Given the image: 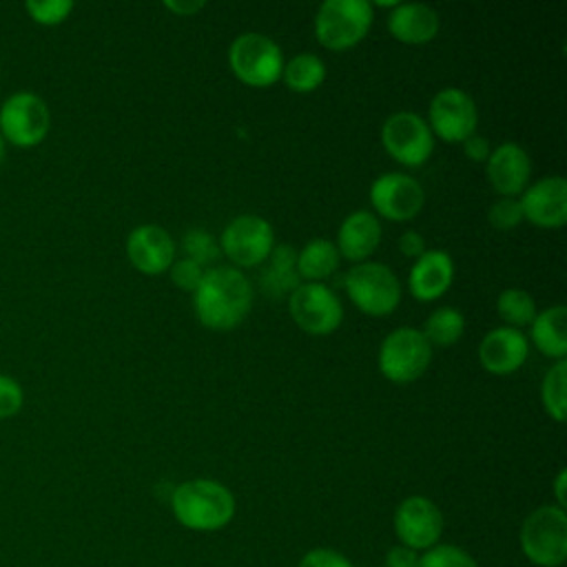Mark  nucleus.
Segmentation results:
<instances>
[{
	"mask_svg": "<svg viewBox=\"0 0 567 567\" xmlns=\"http://www.w3.org/2000/svg\"><path fill=\"white\" fill-rule=\"evenodd\" d=\"M299 567H352V563L343 554H339L334 549H323L321 547V549L308 551L301 558Z\"/></svg>",
	"mask_w": 567,
	"mask_h": 567,
	"instance_id": "nucleus-35",
	"label": "nucleus"
},
{
	"mask_svg": "<svg viewBox=\"0 0 567 567\" xmlns=\"http://www.w3.org/2000/svg\"><path fill=\"white\" fill-rule=\"evenodd\" d=\"M523 554L538 567H558L567 558V514L558 505L534 509L520 527Z\"/></svg>",
	"mask_w": 567,
	"mask_h": 567,
	"instance_id": "nucleus-5",
	"label": "nucleus"
},
{
	"mask_svg": "<svg viewBox=\"0 0 567 567\" xmlns=\"http://www.w3.org/2000/svg\"><path fill=\"white\" fill-rule=\"evenodd\" d=\"M193 308L206 328L233 330L252 308V286L235 266L206 268L193 290Z\"/></svg>",
	"mask_w": 567,
	"mask_h": 567,
	"instance_id": "nucleus-1",
	"label": "nucleus"
},
{
	"mask_svg": "<svg viewBox=\"0 0 567 567\" xmlns=\"http://www.w3.org/2000/svg\"><path fill=\"white\" fill-rule=\"evenodd\" d=\"M4 151H7V142H4V137L0 135V164H2V159H4Z\"/></svg>",
	"mask_w": 567,
	"mask_h": 567,
	"instance_id": "nucleus-41",
	"label": "nucleus"
},
{
	"mask_svg": "<svg viewBox=\"0 0 567 567\" xmlns=\"http://www.w3.org/2000/svg\"><path fill=\"white\" fill-rule=\"evenodd\" d=\"M73 7L75 4L71 0H27L24 2V11L29 13V18L44 27H55L64 22L73 11Z\"/></svg>",
	"mask_w": 567,
	"mask_h": 567,
	"instance_id": "nucleus-30",
	"label": "nucleus"
},
{
	"mask_svg": "<svg viewBox=\"0 0 567 567\" xmlns=\"http://www.w3.org/2000/svg\"><path fill=\"white\" fill-rule=\"evenodd\" d=\"M381 241V224L370 210L350 213L337 230V252L350 261H365Z\"/></svg>",
	"mask_w": 567,
	"mask_h": 567,
	"instance_id": "nucleus-20",
	"label": "nucleus"
},
{
	"mask_svg": "<svg viewBox=\"0 0 567 567\" xmlns=\"http://www.w3.org/2000/svg\"><path fill=\"white\" fill-rule=\"evenodd\" d=\"M24 405V390L20 381L0 372V419L16 416Z\"/></svg>",
	"mask_w": 567,
	"mask_h": 567,
	"instance_id": "nucleus-33",
	"label": "nucleus"
},
{
	"mask_svg": "<svg viewBox=\"0 0 567 567\" xmlns=\"http://www.w3.org/2000/svg\"><path fill=\"white\" fill-rule=\"evenodd\" d=\"M476 124L478 111L474 100L465 91L450 86L432 97L427 111V126L432 135L441 137L443 142L456 144L474 135Z\"/></svg>",
	"mask_w": 567,
	"mask_h": 567,
	"instance_id": "nucleus-12",
	"label": "nucleus"
},
{
	"mask_svg": "<svg viewBox=\"0 0 567 567\" xmlns=\"http://www.w3.org/2000/svg\"><path fill=\"white\" fill-rule=\"evenodd\" d=\"M529 354L527 337L516 328H494L478 343V361L489 374H512L516 372Z\"/></svg>",
	"mask_w": 567,
	"mask_h": 567,
	"instance_id": "nucleus-18",
	"label": "nucleus"
},
{
	"mask_svg": "<svg viewBox=\"0 0 567 567\" xmlns=\"http://www.w3.org/2000/svg\"><path fill=\"white\" fill-rule=\"evenodd\" d=\"M529 337L540 354L563 361L567 354V310H565V306H551V308L536 312V317L529 323Z\"/></svg>",
	"mask_w": 567,
	"mask_h": 567,
	"instance_id": "nucleus-22",
	"label": "nucleus"
},
{
	"mask_svg": "<svg viewBox=\"0 0 567 567\" xmlns=\"http://www.w3.org/2000/svg\"><path fill=\"white\" fill-rule=\"evenodd\" d=\"M416 567H478V565L461 547L436 545V547H430L423 556H419Z\"/></svg>",
	"mask_w": 567,
	"mask_h": 567,
	"instance_id": "nucleus-31",
	"label": "nucleus"
},
{
	"mask_svg": "<svg viewBox=\"0 0 567 567\" xmlns=\"http://www.w3.org/2000/svg\"><path fill=\"white\" fill-rule=\"evenodd\" d=\"M385 565L388 567H416L419 556L414 549H410L405 545H396L385 554Z\"/></svg>",
	"mask_w": 567,
	"mask_h": 567,
	"instance_id": "nucleus-38",
	"label": "nucleus"
},
{
	"mask_svg": "<svg viewBox=\"0 0 567 567\" xmlns=\"http://www.w3.org/2000/svg\"><path fill=\"white\" fill-rule=\"evenodd\" d=\"M432 361V346L416 328L392 330L379 348V370L392 383L416 381Z\"/></svg>",
	"mask_w": 567,
	"mask_h": 567,
	"instance_id": "nucleus-8",
	"label": "nucleus"
},
{
	"mask_svg": "<svg viewBox=\"0 0 567 567\" xmlns=\"http://www.w3.org/2000/svg\"><path fill=\"white\" fill-rule=\"evenodd\" d=\"M372 18L365 0H326L315 16V35L326 49L346 51L368 35Z\"/></svg>",
	"mask_w": 567,
	"mask_h": 567,
	"instance_id": "nucleus-4",
	"label": "nucleus"
},
{
	"mask_svg": "<svg viewBox=\"0 0 567 567\" xmlns=\"http://www.w3.org/2000/svg\"><path fill=\"white\" fill-rule=\"evenodd\" d=\"M339 268L337 246L328 239H310L297 252V275L306 281H317L330 277Z\"/></svg>",
	"mask_w": 567,
	"mask_h": 567,
	"instance_id": "nucleus-24",
	"label": "nucleus"
},
{
	"mask_svg": "<svg viewBox=\"0 0 567 567\" xmlns=\"http://www.w3.org/2000/svg\"><path fill=\"white\" fill-rule=\"evenodd\" d=\"M485 164L487 179L498 195L516 197L529 186L532 162L527 151L516 142H503L496 148H492Z\"/></svg>",
	"mask_w": 567,
	"mask_h": 567,
	"instance_id": "nucleus-17",
	"label": "nucleus"
},
{
	"mask_svg": "<svg viewBox=\"0 0 567 567\" xmlns=\"http://www.w3.org/2000/svg\"><path fill=\"white\" fill-rule=\"evenodd\" d=\"M439 13L421 2H399L388 16V31L403 44H425L439 33Z\"/></svg>",
	"mask_w": 567,
	"mask_h": 567,
	"instance_id": "nucleus-21",
	"label": "nucleus"
},
{
	"mask_svg": "<svg viewBox=\"0 0 567 567\" xmlns=\"http://www.w3.org/2000/svg\"><path fill=\"white\" fill-rule=\"evenodd\" d=\"M372 208L390 221H408L425 204L423 186L405 173H383L370 186Z\"/></svg>",
	"mask_w": 567,
	"mask_h": 567,
	"instance_id": "nucleus-13",
	"label": "nucleus"
},
{
	"mask_svg": "<svg viewBox=\"0 0 567 567\" xmlns=\"http://www.w3.org/2000/svg\"><path fill=\"white\" fill-rule=\"evenodd\" d=\"M281 78L295 93H312L326 80V64L315 53H297L284 64Z\"/></svg>",
	"mask_w": 567,
	"mask_h": 567,
	"instance_id": "nucleus-25",
	"label": "nucleus"
},
{
	"mask_svg": "<svg viewBox=\"0 0 567 567\" xmlns=\"http://www.w3.org/2000/svg\"><path fill=\"white\" fill-rule=\"evenodd\" d=\"M228 64L235 78L246 86L266 89L281 80L284 55L272 38L257 31H248L239 33L230 42Z\"/></svg>",
	"mask_w": 567,
	"mask_h": 567,
	"instance_id": "nucleus-3",
	"label": "nucleus"
},
{
	"mask_svg": "<svg viewBox=\"0 0 567 567\" xmlns=\"http://www.w3.org/2000/svg\"><path fill=\"white\" fill-rule=\"evenodd\" d=\"M343 288L350 301L370 317L394 312L401 301V284L396 275L381 261H361L346 272Z\"/></svg>",
	"mask_w": 567,
	"mask_h": 567,
	"instance_id": "nucleus-7",
	"label": "nucleus"
},
{
	"mask_svg": "<svg viewBox=\"0 0 567 567\" xmlns=\"http://www.w3.org/2000/svg\"><path fill=\"white\" fill-rule=\"evenodd\" d=\"M275 248V233L270 221L259 215H239L219 237V250L235 264V268L259 266Z\"/></svg>",
	"mask_w": 567,
	"mask_h": 567,
	"instance_id": "nucleus-11",
	"label": "nucleus"
},
{
	"mask_svg": "<svg viewBox=\"0 0 567 567\" xmlns=\"http://www.w3.org/2000/svg\"><path fill=\"white\" fill-rule=\"evenodd\" d=\"M51 128V111L42 95L13 91L0 106V135L18 148H33L44 142Z\"/></svg>",
	"mask_w": 567,
	"mask_h": 567,
	"instance_id": "nucleus-6",
	"label": "nucleus"
},
{
	"mask_svg": "<svg viewBox=\"0 0 567 567\" xmlns=\"http://www.w3.org/2000/svg\"><path fill=\"white\" fill-rule=\"evenodd\" d=\"M264 264L266 266L259 275V281L261 290L268 297L279 299L284 295H290L301 284L297 275V250L290 244L275 246Z\"/></svg>",
	"mask_w": 567,
	"mask_h": 567,
	"instance_id": "nucleus-23",
	"label": "nucleus"
},
{
	"mask_svg": "<svg viewBox=\"0 0 567 567\" xmlns=\"http://www.w3.org/2000/svg\"><path fill=\"white\" fill-rule=\"evenodd\" d=\"M489 224L496 230H512L523 221V210H520V202L518 197H501L489 206L487 213Z\"/></svg>",
	"mask_w": 567,
	"mask_h": 567,
	"instance_id": "nucleus-32",
	"label": "nucleus"
},
{
	"mask_svg": "<svg viewBox=\"0 0 567 567\" xmlns=\"http://www.w3.org/2000/svg\"><path fill=\"white\" fill-rule=\"evenodd\" d=\"M394 532L410 549H430L443 532L441 509L425 496H408L394 512Z\"/></svg>",
	"mask_w": 567,
	"mask_h": 567,
	"instance_id": "nucleus-14",
	"label": "nucleus"
},
{
	"mask_svg": "<svg viewBox=\"0 0 567 567\" xmlns=\"http://www.w3.org/2000/svg\"><path fill=\"white\" fill-rule=\"evenodd\" d=\"M523 219L538 228H560L567 221V182L549 175L527 186L520 197Z\"/></svg>",
	"mask_w": 567,
	"mask_h": 567,
	"instance_id": "nucleus-15",
	"label": "nucleus"
},
{
	"mask_svg": "<svg viewBox=\"0 0 567 567\" xmlns=\"http://www.w3.org/2000/svg\"><path fill=\"white\" fill-rule=\"evenodd\" d=\"M126 257L135 270L144 275H159L175 261V241L166 228L157 224H142L126 237Z\"/></svg>",
	"mask_w": 567,
	"mask_h": 567,
	"instance_id": "nucleus-16",
	"label": "nucleus"
},
{
	"mask_svg": "<svg viewBox=\"0 0 567 567\" xmlns=\"http://www.w3.org/2000/svg\"><path fill=\"white\" fill-rule=\"evenodd\" d=\"M565 379H567V363L563 359V361H556L545 372L543 383H540L543 408L556 423H563L565 412H567V408H565Z\"/></svg>",
	"mask_w": 567,
	"mask_h": 567,
	"instance_id": "nucleus-28",
	"label": "nucleus"
},
{
	"mask_svg": "<svg viewBox=\"0 0 567 567\" xmlns=\"http://www.w3.org/2000/svg\"><path fill=\"white\" fill-rule=\"evenodd\" d=\"M182 250L186 255V259L195 261L197 266H202L204 270L206 268H213V264L219 259L221 250H219V244L215 241V237L210 233H206L204 228H190L186 235H184V241H182Z\"/></svg>",
	"mask_w": 567,
	"mask_h": 567,
	"instance_id": "nucleus-29",
	"label": "nucleus"
},
{
	"mask_svg": "<svg viewBox=\"0 0 567 567\" xmlns=\"http://www.w3.org/2000/svg\"><path fill=\"white\" fill-rule=\"evenodd\" d=\"M463 151L467 155V159L472 162H487L489 153H492V146H489V140L483 137V135H470L465 142H463Z\"/></svg>",
	"mask_w": 567,
	"mask_h": 567,
	"instance_id": "nucleus-36",
	"label": "nucleus"
},
{
	"mask_svg": "<svg viewBox=\"0 0 567 567\" xmlns=\"http://www.w3.org/2000/svg\"><path fill=\"white\" fill-rule=\"evenodd\" d=\"M288 308L292 321L308 334H330L334 332L343 321V306L332 288L326 284L308 281L299 284L290 297Z\"/></svg>",
	"mask_w": 567,
	"mask_h": 567,
	"instance_id": "nucleus-10",
	"label": "nucleus"
},
{
	"mask_svg": "<svg viewBox=\"0 0 567 567\" xmlns=\"http://www.w3.org/2000/svg\"><path fill=\"white\" fill-rule=\"evenodd\" d=\"M565 481H567V472L560 470L558 476H556V485H554V492H556V498H558V507H565Z\"/></svg>",
	"mask_w": 567,
	"mask_h": 567,
	"instance_id": "nucleus-40",
	"label": "nucleus"
},
{
	"mask_svg": "<svg viewBox=\"0 0 567 567\" xmlns=\"http://www.w3.org/2000/svg\"><path fill=\"white\" fill-rule=\"evenodd\" d=\"M399 250L401 255L405 257H421L425 252V239L421 233L416 230H405L401 237H399Z\"/></svg>",
	"mask_w": 567,
	"mask_h": 567,
	"instance_id": "nucleus-37",
	"label": "nucleus"
},
{
	"mask_svg": "<svg viewBox=\"0 0 567 567\" xmlns=\"http://www.w3.org/2000/svg\"><path fill=\"white\" fill-rule=\"evenodd\" d=\"M164 7L177 16H195L206 7L204 0H177V2H164Z\"/></svg>",
	"mask_w": 567,
	"mask_h": 567,
	"instance_id": "nucleus-39",
	"label": "nucleus"
},
{
	"mask_svg": "<svg viewBox=\"0 0 567 567\" xmlns=\"http://www.w3.org/2000/svg\"><path fill=\"white\" fill-rule=\"evenodd\" d=\"M168 272H171V281H173L177 288L193 292V290L197 288V284L202 281L204 268H202V266H197L195 261H190V259H186V257H184V259L173 261V264H171V268H168Z\"/></svg>",
	"mask_w": 567,
	"mask_h": 567,
	"instance_id": "nucleus-34",
	"label": "nucleus"
},
{
	"mask_svg": "<svg viewBox=\"0 0 567 567\" xmlns=\"http://www.w3.org/2000/svg\"><path fill=\"white\" fill-rule=\"evenodd\" d=\"M381 144L392 159L408 168H416L430 159L434 151V135L421 115L399 111L383 122Z\"/></svg>",
	"mask_w": 567,
	"mask_h": 567,
	"instance_id": "nucleus-9",
	"label": "nucleus"
},
{
	"mask_svg": "<svg viewBox=\"0 0 567 567\" xmlns=\"http://www.w3.org/2000/svg\"><path fill=\"white\" fill-rule=\"evenodd\" d=\"M171 507L177 518L188 529L215 532L230 523L235 516L233 492L210 478H193L173 489Z\"/></svg>",
	"mask_w": 567,
	"mask_h": 567,
	"instance_id": "nucleus-2",
	"label": "nucleus"
},
{
	"mask_svg": "<svg viewBox=\"0 0 567 567\" xmlns=\"http://www.w3.org/2000/svg\"><path fill=\"white\" fill-rule=\"evenodd\" d=\"M452 279V257L445 250H425L410 268L408 288L416 301H434L447 292Z\"/></svg>",
	"mask_w": 567,
	"mask_h": 567,
	"instance_id": "nucleus-19",
	"label": "nucleus"
},
{
	"mask_svg": "<svg viewBox=\"0 0 567 567\" xmlns=\"http://www.w3.org/2000/svg\"><path fill=\"white\" fill-rule=\"evenodd\" d=\"M496 312L505 321L507 328H520L529 326L536 317V303L534 297L520 288H507L496 299Z\"/></svg>",
	"mask_w": 567,
	"mask_h": 567,
	"instance_id": "nucleus-27",
	"label": "nucleus"
},
{
	"mask_svg": "<svg viewBox=\"0 0 567 567\" xmlns=\"http://www.w3.org/2000/svg\"><path fill=\"white\" fill-rule=\"evenodd\" d=\"M463 330H465V317L456 308L443 306L427 317L425 328L421 332L430 346L445 348L456 343L463 337Z\"/></svg>",
	"mask_w": 567,
	"mask_h": 567,
	"instance_id": "nucleus-26",
	"label": "nucleus"
}]
</instances>
